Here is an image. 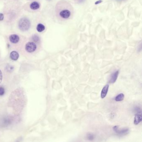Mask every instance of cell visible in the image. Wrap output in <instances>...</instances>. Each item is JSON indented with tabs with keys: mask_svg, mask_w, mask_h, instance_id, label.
I'll return each mask as SVG.
<instances>
[{
	"mask_svg": "<svg viewBox=\"0 0 142 142\" xmlns=\"http://www.w3.org/2000/svg\"><path fill=\"white\" fill-rule=\"evenodd\" d=\"M57 17L61 21H65L72 19L74 14L72 6L67 1L62 0L57 4L55 8Z\"/></svg>",
	"mask_w": 142,
	"mask_h": 142,
	"instance_id": "cell-1",
	"label": "cell"
},
{
	"mask_svg": "<svg viewBox=\"0 0 142 142\" xmlns=\"http://www.w3.org/2000/svg\"><path fill=\"white\" fill-rule=\"evenodd\" d=\"M19 26L21 31H28L31 26V22L27 18H23L19 22Z\"/></svg>",
	"mask_w": 142,
	"mask_h": 142,
	"instance_id": "cell-2",
	"label": "cell"
},
{
	"mask_svg": "<svg viewBox=\"0 0 142 142\" xmlns=\"http://www.w3.org/2000/svg\"><path fill=\"white\" fill-rule=\"evenodd\" d=\"M37 48V45L34 43L29 42L26 44L25 49L26 51L28 53H33L36 50Z\"/></svg>",
	"mask_w": 142,
	"mask_h": 142,
	"instance_id": "cell-3",
	"label": "cell"
},
{
	"mask_svg": "<svg viewBox=\"0 0 142 142\" xmlns=\"http://www.w3.org/2000/svg\"><path fill=\"white\" fill-rule=\"evenodd\" d=\"M113 130L116 133L119 135H125L127 134L129 132V129L128 128H124L120 129L119 127L118 126H114L113 128Z\"/></svg>",
	"mask_w": 142,
	"mask_h": 142,
	"instance_id": "cell-4",
	"label": "cell"
},
{
	"mask_svg": "<svg viewBox=\"0 0 142 142\" xmlns=\"http://www.w3.org/2000/svg\"><path fill=\"white\" fill-rule=\"evenodd\" d=\"M119 73V70H117L116 71L112 74V75L110 76V80L109 81L110 83H114L116 82L117 79H118Z\"/></svg>",
	"mask_w": 142,
	"mask_h": 142,
	"instance_id": "cell-5",
	"label": "cell"
},
{
	"mask_svg": "<svg viewBox=\"0 0 142 142\" xmlns=\"http://www.w3.org/2000/svg\"><path fill=\"white\" fill-rule=\"evenodd\" d=\"M142 116L141 112L137 113L135 115L134 120V124L135 125H137L142 121Z\"/></svg>",
	"mask_w": 142,
	"mask_h": 142,
	"instance_id": "cell-6",
	"label": "cell"
},
{
	"mask_svg": "<svg viewBox=\"0 0 142 142\" xmlns=\"http://www.w3.org/2000/svg\"><path fill=\"white\" fill-rule=\"evenodd\" d=\"M109 86L108 84L106 85L103 87L101 93V98L103 99L106 97L109 89Z\"/></svg>",
	"mask_w": 142,
	"mask_h": 142,
	"instance_id": "cell-7",
	"label": "cell"
},
{
	"mask_svg": "<svg viewBox=\"0 0 142 142\" xmlns=\"http://www.w3.org/2000/svg\"><path fill=\"white\" fill-rule=\"evenodd\" d=\"M9 40L11 43L15 44L19 42L20 38L17 35L12 34L9 36Z\"/></svg>",
	"mask_w": 142,
	"mask_h": 142,
	"instance_id": "cell-8",
	"label": "cell"
},
{
	"mask_svg": "<svg viewBox=\"0 0 142 142\" xmlns=\"http://www.w3.org/2000/svg\"><path fill=\"white\" fill-rule=\"evenodd\" d=\"M19 53L16 51H13L10 53V58L12 60H17L19 58Z\"/></svg>",
	"mask_w": 142,
	"mask_h": 142,
	"instance_id": "cell-9",
	"label": "cell"
},
{
	"mask_svg": "<svg viewBox=\"0 0 142 142\" xmlns=\"http://www.w3.org/2000/svg\"><path fill=\"white\" fill-rule=\"evenodd\" d=\"M40 6L39 4L37 2H36V1L32 3L30 6V8L33 10H36L38 9H39Z\"/></svg>",
	"mask_w": 142,
	"mask_h": 142,
	"instance_id": "cell-10",
	"label": "cell"
},
{
	"mask_svg": "<svg viewBox=\"0 0 142 142\" xmlns=\"http://www.w3.org/2000/svg\"><path fill=\"white\" fill-rule=\"evenodd\" d=\"M36 29L38 32H43L45 29V26L41 23H39L37 25Z\"/></svg>",
	"mask_w": 142,
	"mask_h": 142,
	"instance_id": "cell-11",
	"label": "cell"
},
{
	"mask_svg": "<svg viewBox=\"0 0 142 142\" xmlns=\"http://www.w3.org/2000/svg\"><path fill=\"white\" fill-rule=\"evenodd\" d=\"M125 97V96L123 93H120L115 97V101L117 102L121 101H123Z\"/></svg>",
	"mask_w": 142,
	"mask_h": 142,
	"instance_id": "cell-12",
	"label": "cell"
},
{
	"mask_svg": "<svg viewBox=\"0 0 142 142\" xmlns=\"http://www.w3.org/2000/svg\"><path fill=\"white\" fill-rule=\"evenodd\" d=\"M5 89L4 87H0V96L4 95L5 93Z\"/></svg>",
	"mask_w": 142,
	"mask_h": 142,
	"instance_id": "cell-13",
	"label": "cell"
},
{
	"mask_svg": "<svg viewBox=\"0 0 142 142\" xmlns=\"http://www.w3.org/2000/svg\"><path fill=\"white\" fill-rule=\"evenodd\" d=\"M87 138L89 140H93L94 138V136L92 134H88V135H87Z\"/></svg>",
	"mask_w": 142,
	"mask_h": 142,
	"instance_id": "cell-14",
	"label": "cell"
},
{
	"mask_svg": "<svg viewBox=\"0 0 142 142\" xmlns=\"http://www.w3.org/2000/svg\"><path fill=\"white\" fill-rule=\"evenodd\" d=\"M3 79V74L1 72V70H0V84L1 83Z\"/></svg>",
	"mask_w": 142,
	"mask_h": 142,
	"instance_id": "cell-15",
	"label": "cell"
},
{
	"mask_svg": "<svg viewBox=\"0 0 142 142\" xmlns=\"http://www.w3.org/2000/svg\"><path fill=\"white\" fill-rule=\"evenodd\" d=\"M33 39L35 41H37L39 40V38L37 36H34V37H33Z\"/></svg>",
	"mask_w": 142,
	"mask_h": 142,
	"instance_id": "cell-16",
	"label": "cell"
},
{
	"mask_svg": "<svg viewBox=\"0 0 142 142\" xmlns=\"http://www.w3.org/2000/svg\"><path fill=\"white\" fill-rule=\"evenodd\" d=\"M4 19V15L3 14L0 13V21H3Z\"/></svg>",
	"mask_w": 142,
	"mask_h": 142,
	"instance_id": "cell-17",
	"label": "cell"
},
{
	"mask_svg": "<svg viewBox=\"0 0 142 142\" xmlns=\"http://www.w3.org/2000/svg\"><path fill=\"white\" fill-rule=\"evenodd\" d=\"M102 0H99V1H97V2H96L95 3V4L96 5H97V4H100L102 2Z\"/></svg>",
	"mask_w": 142,
	"mask_h": 142,
	"instance_id": "cell-18",
	"label": "cell"
}]
</instances>
